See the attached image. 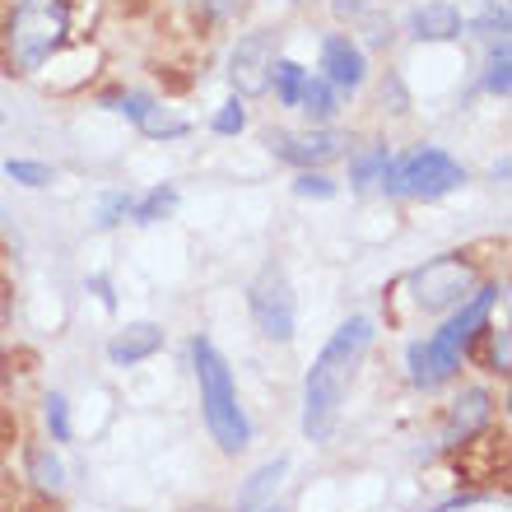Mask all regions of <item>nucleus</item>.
<instances>
[{
	"label": "nucleus",
	"mask_w": 512,
	"mask_h": 512,
	"mask_svg": "<svg viewBox=\"0 0 512 512\" xmlns=\"http://www.w3.org/2000/svg\"><path fill=\"white\" fill-rule=\"evenodd\" d=\"M173 210H177V191L173 187H154L131 205V219L135 224H159V219H168Z\"/></svg>",
	"instance_id": "a211bd4d"
},
{
	"label": "nucleus",
	"mask_w": 512,
	"mask_h": 512,
	"mask_svg": "<svg viewBox=\"0 0 512 512\" xmlns=\"http://www.w3.org/2000/svg\"><path fill=\"white\" fill-rule=\"evenodd\" d=\"M233 5H243V0H205V10L215 14V19H224V14H229Z\"/></svg>",
	"instance_id": "c85d7f7f"
},
{
	"label": "nucleus",
	"mask_w": 512,
	"mask_h": 512,
	"mask_svg": "<svg viewBox=\"0 0 512 512\" xmlns=\"http://www.w3.org/2000/svg\"><path fill=\"white\" fill-rule=\"evenodd\" d=\"M336 191H340V187L322 173V168H308V173L294 177V196H303V201H331Z\"/></svg>",
	"instance_id": "393cba45"
},
{
	"label": "nucleus",
	"mask_w": 512,
	"mask_h": 512,
	"mask_svg": "<svg viewBox=\"0 0 512 512\" xmlns=\"http://www.w3.org/2000/svg\"><path fill=\"white\" fill-rule=\"evenodd\" d=\"M131 205H135V196L131 191H108L103 201H98V215H94V224L98 229H117L126 215H131Z\"/></svg>",
	"instance_id": "5701e85b"
},
{
	"label": "nucleus",
	"mask_w": 512,
	"mask_h": 512,
	"mask_svg": "<svg viewBox=\"0 0 512 512\" xmlns=\"http://www.w3.org/2000/svg\"><path fill=\"white\" fill-rule=\"evenodd\" d=\"M387 163H391V149H387V145H373V149H364V154H354V163H350V187H354V191L373 187Z\"/></svg>",
	"instance_id": "6ab92c4d"
},
{
	"label": "nucleus",
	"mask_w": 512,
	"mask_h": 512,
	"mask_svg": "<svg viewBox=\"0 0 512 512\" xmlns=\"http://www.w3.org/2000/svg\"><path fill=\"white\" fill-rule=\"evenodd\" d=\"M270 66H275V33L256 28L247 38L233 42L229 52V84L238 98H252V94H266L270 89Z\"/></svg>",
	"instance_id": "6e6552de"
},
{
	"label": "nucleus",
	"mask_w": 512,
	"mask_h": 512,
	"mask_svg": "<svg viewBox=\"0 0 512 512\" xmlns=\"http://www.w3.org/2000/svg\"><path fill=\"white\" fill-rule=\"evenodd\" d=\"M159 350H163V326L159 322H131L126 331H117V336L108 340V359L117 368L145 364V359H154Z\"/></svg>",
	"instance_id": "f8f14e48"
},
{
	"label": "nucleus",
	"mask_w": 512,
	"mask_h": 512,
	"mask_svg": "<svg viewBox=\"0 0 512 512\" xmlns=\"http://www.w3.org/2000/svg\"><path fill=\"white\" fill-rule=\"evenodd\" d=\"M322 80L336 89H359L368 80V52L350 33H326L322 38Z\"/></svg>",
	"instance_id": "9d476101"
},
{
	"label": "nucleus",
	"mask_w": 512,
	"mask_h": 512,
	"mask_svg": "<svg viewBox=\"0 0 512 512\" xmlns=\"http://www.w3.org/2000/svg\"><path fill=\"white\" fill-rule=\"evenodd\" d=\"M284 471H289V457H275V461H266V466H256V471L247 475V485L238 489V512L266 508V503L275 499V489H280Z\"/></svg>",
	"instance_id": "4468645a"
},
{
	"label": "nucleus",
	"mask_w": 512,
	"mask_h": 512,
	"mask_svg": "<svg viewBox=\"0 0 512 512\" xmlns=\"http://www.w3.org/2000/svg\"><path fill=\"white\" fill-rule=\"evenodd\" d=\"M210 131H215V135H243L247 131V103H243V98L233 94L229 103L210 117Z\"/></svg>",
	"instance_id": "a878e982"
},
{
	"label": "nucleus",
	"mask_w": 512,
	"mask_h": 512,
	"mask_svg": "<svg viewBox=\"0 0 512 512\" xmlns=\"http://www.w3.org/2000/svg\"><path fill=\"white\" fill-rule=\"evenodd\" d=\"M373 340H378V322L359 312V317H350V322H340L331 331V340L308 364V378H303V438L308 443H331L345 396L354 387V373L368 359Z\"/></svg>",
	"instance_id": "f257e3e1"
},
{
	"label": "nucleus",
	"mask_w": 512,
	"mask_h": 512,
	"mask_svg": "<svg viewBox=\"0 0 512 512\" xmlns=\"http://www.w3.org/2000/svg\"><path fill=\"white\" fill-rule=\"evenodd\" d=\"M489 415H494V396H489L485 387H466L452 401V410H447V429H443V443L447 447H461L471 443L475 433L489 424Z\"/></svg>",
	"instance_id": "9b49d317"
},
{
	"label": "nucleus",
	"mask_w": 512,
	"mask_h": 512,
	"mask_svg": "<svg viewBox=\"0 0 512 512\" xmlns=\"http://www.w3.org/2000/svg\"><path fill=\"white\" fill-rule=\"evenodd\" d=\"M410 289H415L419 312L447 317V312L461 308V303L480 289V270H475L461 252H443V256H433V261H424V266L410 275Z\"/></svg>",
	"instance_id": "423d86ee"
},
{
	"label": "nucleus",
	"mask_w": 512,
	"mask_h": 512,
	"mask_svg": "<svg viewBox=\"0 0 512 512\" xmlns=\"http://www.w3.org/2000/svg\"><path fill=\"white\" fill-rule=\"evenodd\" d=\"M5 177L19 182V187H47V182H52V168L38 159H5Z\"/></svg>",
	"instance_id": "b1692460"
},
{
	"label": "nucleus",
	"mask_w": 512,
	"mask_h": 512,
	"mask_svg": "<svg viewBox=\"0 0 512 512\" xmlns=\"http://www.w3.org/2000/svg\"><path fill=\"white\" fill-rule=\"evenodd\" d=\"M0 122H5V112H0Z\"/></svg>",
	"instance_id": "7c9ffc66"
},
{
	"label": "nucleus",
	"mask_w": 512,
	"mask_h": 512,
	"mask_svg": "<svg viewBox=\"0 0 512 512\" xmlns=\"http://www.w3.org/2000/svg\"><path fill=\"white\" fill-rule=\"evenodd\" d=\"M270 149H275V159L294 163L298 173H308V168H326L331 159H340V154H345V135L331 131V126L280 131V135H270Z\"/></svg>",
	"instance_id": "1a4fd4ad"
},
{
	"label": "nucleus",
	"mask_w": 512,
	"mask_h": 512,
	"mask_svg": "<svg viewBox=\"0 0 512 512\" xmlns=\"http://www.w3.org/2000/svg\"><path fill=\"white\" fill-rule=\"evenodd\" d=\"M485 94L508 98V42H494L489 47V66H485Z\"/></svg>",
	"instance_id": "412c9836"
},
{
	"label": "nucleus",
	"mask_w": 512,
	"mask_h": 512,
	"mask_svg": "<svg viewBox=\"0 0 512 512\" xmlns=\"http://www.w3.org/2000/svg\"><path fill=\"white\" fill-rule=\"evenodd\" d=\"M256 512H289V508H275V503H266V508H256Z\"/></svg>",
	"instance_id": "c756f323"
},
{
	"label": "nucleus",
	"mask_w": 512,
	"mask_h": 512,
	"mask_svg": "<svg viewBox=\"0 0 512 512\" xmlns=\"http://www.w3.org/2000/svg\"><path fill=\"white\" fill-rule=\"evenodd\" d=\"M489 331V350H494V368H499V373H508V331H494V326H485Z\"/></svg>",
	"instance_id": "cd10ccee"
},
{
	"label": "nucleus",
	"mask_w": 512,
	"mask_h": 512,
	"mask_svg": "<svg viewBox=\"0 0 512 512\" xmlns=\"http://www.w3.org/2000/svg\"><path fill=\"white\" fill-rule=\"evenodd\" d=\"M298 112L308 117V126H331L340 117V89L336 84H326L322 75H308L303 98H298Z\"/></svg>",
	"instance_id": "2eb2a0df"
},
{
	"label": "nucleus",
	"mask_w": 512,
	"mask_h": 512,
	"mask_svg": "<svg viewBox=\"0 0 512 512\" xmlns=\"http://www.w3.org/2000/svg\"><path fill=\"white\" fill-rule=\"evenodd\" d=\"M191 368H196V387H201V419L215 447L224 457H238L252 447V419L238 401V382H233L229 359L215 350L210 336L191 340Z\"/></svg>",
	"instance_id": "7ed1b4c3"
},
{
	"label": "nucleus",
	"mask_w": 512,
	"mask_h": 512,
	"mask_svg": "<svg viewBox=\"0 0 512 512\" xmlns=\"http://www.w3.org/2000/svg\"><path fill=\"white\" fill-rule=\"evenodd\" d=\"M28 480L42 489V494H61L66 489V466L56 457L52 447H33L28 452Z\"/></svg>",
	"instance_id": "f3484780"
},
{
	"label": "nucleus",
	"mask_w": 512,
	"mask_h": 512,
	"mask_svg": "<svg viewBox=\"0 0 512 512\" xmlns=\"http://www.w3.org/2000/svg\"><path fill=\"white\" fill-rule=\"evenodd\" d=\"M308 75H312V70L298 66L294 56H275V66H270V89H275V98H280V108H298Z\"/></svg>",
	"instance_id": "dca6fc26"
},
{
	"label": "nucleus",
	"mask_w": 512,
	"mask_h": 512,
	"mask_svg": "<svg viewBox=\"0 0 512 512\" xmlns=\"http://www.w3.org/2000/svg\"><path fill=\"white\" fill-rule=\"evenodd\" d=\"M247 303H252V317L261 326V336L275 340V345H289L298 331V303L294 289H289V275L280 266H266L247 289Z\"/></svg>",
	"instance_id": "0eeeda50"
},
{
	"label": "nucleus",
	"mask_w": 512,
	"mask_h": 512,
	"mask_svg": "<svg viewBox=\"0 0 512 512\" xmlns=\"http://www.w3.org/2000/svg\"><path fill=\"white\" fill-rule=\"evenodd\" d=\"M103 108H112V112H122L126 122H145L149 112L159 108V103H154V94H145V89H122V94H108L103 98Z\"/></svg>",
	"instance_id": "aec40b11"
},
{
	"label": "nucleus",
	"mask_w": 512,
	"mask_h": 512,
	"mask_svg": "<svg viewBox=\"0 0 512 512\" xmlns=\"http://www.w3.org/2000/svg\"><path fill=\"white\" fill-rule=\"evenodd\" d=\"M503 298V284H480L461 308L447 312V322L433 331L429 340H415L405 350V364H410V382L424 391L443 387V382L457 378V368L466 364V354L489 326V308Z\"/></svg>",
	"instance_id": "f03ea898"
},
{
	"label": "nucleus",
	"mask_w": 512,
	"mask_h": 512,
	"mask_svg": "<svg viewBox=\"0 0 512 512\" xmlns=\"http://www.w3.org/2000/svg\"><path fill=\"white\" fill-rule=\"evenodd\" d=\"M461 28H466V19H461V10L452 0H429V5H419L410 14V33L419 42H452L461 38Z\"/></svg>",
	"instance_id": "ddd939ff"
},
{
	"label": "nucleus",
	"mask_w": 512,
	"mask_h": 512,
	"mask_svg": "<svg viewBox=\"0 0 512 512\" xmlns=\"http://www.w3.org/2000/svg\"><path fill=\"white\" fill-rule=\"evenodd\" d=\"M140 135H149V140H177V135H187V122H182V117H168L163 108H154L145 122H140Z\"/></svg>",
	"instance_id": "bb28decb"
},
{
	"label": "nucleus",
	"mask_w": 512,
	"mask_h": 512,
	"mask_svg": "<svg viewBox=\"0 0 512 512\" xmlns=\"http://www.w3.org/2000/svg\"><path fill=\"white\" fill-rule=\"evenodd\" d=\"M70 33V5L66 0H19L5 24V47H10L14 66L24 70H42L52 61V52L66 42Z\"/></svg>",
	"instance_id": "39448f33"
},
{
	"label": "nucleus",
	"mask_w": 512,
	"mask_h": 512,
	"mask_svg": "<svg viewBox=\"0 0 512 512\" xmlns=\"http://www.w3.org/2000/svg\"><path fill=\"white\" fill-rule=\"evenodd\" d=\"M42 419H47L52 443H70V401L61 396V391H52V396L42 401Z\"/></svg>",
	"instance_id": "4be33fe9"
},
{
	"label": "nucleus",
	"mask_w": 512,
	"mask_h": 512,
	"mask_svg": "<svg viewBox=\"0 0 512 512\" xmlns=\"http://www.w3.org/2000/svg\"><path fill=\"white\" fill-rule=\"evenodd\" d=\"M461 182H466V168L438 145H419L401 159H391L378 177V187L396 201H443Z\"/></svg>",
	"instance_id": "20e7f679"
}]
</instances>
